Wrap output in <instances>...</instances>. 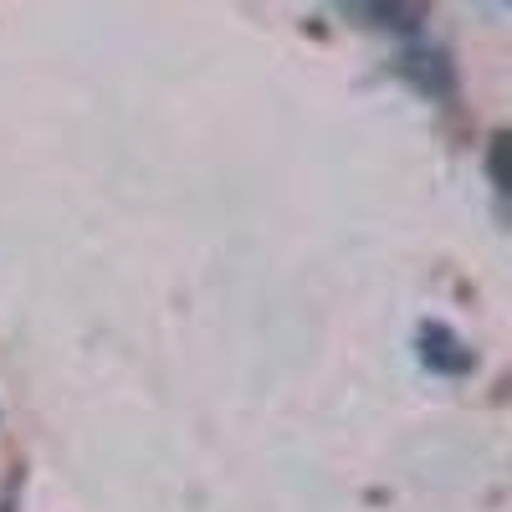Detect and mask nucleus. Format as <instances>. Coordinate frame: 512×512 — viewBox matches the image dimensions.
I'll use <instances>...</instances> for the list:
<instances>
[{"instance_id": "nucleus-1", "label": "nucleus", "mask_w": 512, "mask_h": 512, "mask_svg": "<svg viewBox=\"0 0 512 512\" xmlns=\"http://www.w3.org/2000/svg\"><path fill=\"white\" fill-rule=\"evenodd\" d=\"M415 349H420V364H425V369H436V374H446V379H461V374L477 369V354L456 338V328H446V323H436V318L420 323Z\"/></svg>"}, {"instance_id": "nucleus-2", "label": "nucleus", "mask_w": 512, "mask_h": 512, "mask_svg": "<svg viewBox=\"0 0 512 512\" xmlns=\"http://www.w3.org/2000/svg\"><path fill=\"white\" fill-rule=\"evenodd\" d=\"M400 77L415 82L425 98H451V88H456V72H451L446 52H436V47H415V52H405V57H400Z\"/></svg>"}, {"instance_id": "nucleus-3", "label": "nucleus", "mask_w": 512, "mask_h": 512, "mask_svg": "<svg viewBox=\"0 0 512 512\" xmlns=\"http://www.w3.org/2000/svg\"><path fill=\"white\" fill-rule=\"evenodd\" d=\"M369 16H374V26H384V31L415 36L425 21H431V0H369Z\"/></svg>"}, {"instance_id": "nucleus-4", "label": "nucleus", "mask_w": 512, "mask_h": 512, "mask_svg": "<svg viewBox=\"0 0 512 512\" xmlns=\"http://www.w3.org/2000/svg\"><path fill=\"white\" fill-rule=\"evenodd\" d=\"M487 180L502 195H512V128H497L487 139Z\"/></svg>"}]
</instances>
